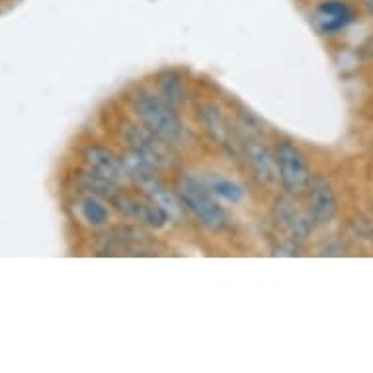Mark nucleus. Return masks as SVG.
Masks as SVG:
<instances>
[{"instance_id": "nucleus-16", "label": "nucleus", "mask_w": 373, "mask_h": 373, "mask_svg": "<svg viewBox=\"0 0 373 373\" xmlns=\"http://www.w3.org/2000/svg\"><path fill=\"white\" fill-rule=\"evenodd\" d=\"M362 2H365V4H367V2H370V0H362Z\"/></svg>"}, {"instance_id": "nucleus-15", "label": "nucleus", "mask_w": 373, "mask_h": 373, "mask_svg": "<svg viewBox=\"0 0 373 373\" xmlns=\"http://www.w3.org/2000/svg\"><path fill=\"white\" fill-rule=\"evenodd\" d=\"M367 8L373 12V0H370V2H367Z\"/></svg>"}, {"instance_id": "nucleus-4", "label": "nucleus", "mask_w": 373, "mask_h": 373, "mask_svg": "<svg viewBox=\"0 0 373 373\" xmlns=\"http://www.w3.org/2000/svg\"><path fill=\"white\" fill-rule=\"evenodd\" d=\"M125 141H127V147L131 151V155H135L137 159L147 162L153 169L166 166L170 162V155L164 147V141L157 135H153L145 127L129 125L125 131Z\"/></svg>"}, {"instance_id": "nucleus-10", "label": "nucleus", "mask_w": 373, "mask_h": 373, "mask_svg": "<svg viewBox=\"0 0 373 373\" xmlns=\"http://www.w3.org/2000/svg\"><path fill=\"white\" fill-rule=\"evenodd\" d=\"M354 18L352 8L342 0H325L317 8V22L321 32L332 34L336 30H342L348 26Z\"/></svg>"}, {"instance_id": "nucleus-1", "label": "nucleus", "mask_w": 373, "mask_h": 373, "mask_svg": "<svg viewBox=\"0 0 373 373\" xmlns=\"http://www.w3.org/2000/svg\"><path fill=\"white\" fill-rule=\"evenodd\" d=\"M133 110L139 122L153 135L162 139L164 143H178L184 137L180 117L174 108L166 104L160 96H153L147 92H139L133 96Z\"/></svg>"}, {"instance_id": "nucleus-8", "label": "nucleus", "mask_w": 373, "mask_h": 373, "mask_svg": "<svg viewBox=\"0 0 373 373\" xmlns=\"http://www.w3.org/2000/svg\"><path fill=\"white\" fill-rule=\"evenodd\" d=\"M245 155H247L250 169L254 172V176L258 178V182L266 184V186H274L276 182L280 180L276 155H271L270 149L266 147L262 141H258L256 137H247Z\"/></svg>"}, {"instance_id": "nucleus-14", "label": "nucleus", "mask_w": 373, "mask_h": 373, "mask_svg": "<svg viewBox=\"0 0 373 373\" xmlns=\"http://www.w3.org/2000/svg\"><path fill=\"white\" fill-rule=\"evenodd\" d=\"M80 209H82V217H84L90 225L100 227L108 223L110 211H108V207L96 198V193L84 198V200L80 202Z\"/></svg>"}, {"instance_id": "nucleus-6", "label": "nucleus", "mask_w": 373, "mask_h": 373, "mask_svg": "<svg viewBox=\"0 0 373 373\" xmlns=\"http://www.w3.org/2000/svg\"><path fill=\"white\" fill-rule=\"evenodd\" d=\"M338 209L336 193L330 182L325 178H315L309 182V215L313 217L315 225H328Z\"/></svg>"}, {"instance_id": "nucleus-13", "label": "nucleus", "mask_w": 373, "mask_h": 373, "mask_svg": "<svg viewBox=\"0 0 373 373\" xmlns=\"http://www.w3.org/2000/svg\"><path fill=\"white\" fill-rule=\"evenodd\" d=\"M159 96L172 108L178 106L184 98V88H182L180 77H176L174 73H166L159 79Z\"/></svg>"}, {"instance_id": "nucleus-2", "label": "nucleus", "mask_w": 373, "mask_h": 373, "mask_svg": "<svg viewBox=\"0 0 373 373\" xmlns=\"http://www.w3.org/2000/svg\"><path fill=\"white\" fill-rule=\"evenodd\" d=\"M178 195H180V204L190 211V213L209 231H221L227 225L225 209L217 202L215 195L205 182L182 180L178 184Z\"/></svg>"}, {"instance_id": "nucleus-11", "label": "nucleus", "mask_w": 373, "mask_h": 373, "mask_svg": "<svg viewBox=\"0 0 373 373\" xmlns=\"http://www.w3.org/2000/svg\"><path fill=\"white\" fill-rule=\"evenodd\" d=\"M202 122L205 125V131L209 133V137L217 141L219 145H229V137H231V131H229V125H227V119L223 117V113L219 108H215L211 104H207L202 108Z\"/></svg>"}, {"instance_id": "nucleus-7", "label": "nucleus", "mask_w": 373, "mask_h": 373, "mask_svg": "<svg viewBox=\"0 0 373 373\" xmlns=\"http://www.w3.org/2000/svg\"><path fill=\"white\" fill-rule=\"evenodd\" d=\"M113 204L115 207L129 219L139 221L143 225L149 227H164V223L169 221L166 213L160 209L159 205L153 204L151 200H139L135 195H129V193H117L113 198Z\"/></svg>"}, {"instance_id": "nucleus-9", "label": "nucleus", "mask_w": 373, "mask_h": 373, "mask_svg": "<svg viewBox=\"0 0 373 373\" xmlns=\"http://www.w3.org/2000/svg\"><path fill=\"white\" fill-rule=\"evenodd\" d=\"M84 162L90 172L96 176H100L104 180H108L113 186H117L119 182L127 176L124 160H119L112 151L104 147H90L84 153Z\"/></svg>"}, {"instance_id": "nucleus-5", "label": "nucleus", "mask_w": 373, "mask_h": 373, "mask_svg": "<svg viewBox=\"0 0 373 373\" xmlns=\"http://www.w3.org/2000/svg\"><path fill=\"white\" fill-rule=\"evenodd\" d=\"M274 219L283 231H287L291 237L299 238V240H303L311 233V229L315 227L313 217L305 211H301V207L297 205L291 195L278 198V202L274 205Z\"/></svg>"}, {"instance_id": "nucleus-12", "label": "nucleus", "mask_w": 373, "mask_h": 373, "mask_svg": "<svg viewBox=\"0 0 373 373\" xmlns=\"http://www.w3.org/2000/svg\"><path fill=\"white\" fill-rule=\"evenodd\" d=\"M205 186H207L217 198H221V200H225V202H231V204H238V202L245 198V192H242V188L238 186L237 182L223 178V176H211L209 180L205 182Z\"/></svg>"}, {"instance_id": "nucleus-3", "label": "nucleus", "mask_w": 373, "mask_h": 373, "mask_svg": "<svg viewBox=\"0 0 373 373\" xmlns=\"http://www.w3.org/2000/svg\"><path fill=\"white\" fill-rule=\"evenodd\" d=\"M276 164L282 186L289 193H301L309 188L311 174L303 153L291 143H280L276 147Z\"/></svg>"}]
</instances>
